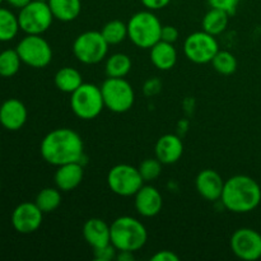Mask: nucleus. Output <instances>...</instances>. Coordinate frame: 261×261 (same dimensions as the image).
Returning <instances> with one entry per match:
<instances>
[{
    "mask_svg": "<svg viewBox=\"0 0 261 261\" xmlns=\"http://www.w3.org/2000/svg\"><path fill=\"white\" fill-rule=\"evenodd\" d=\"M43 160L53 166L82 162L84 158V144L81 135L69 127H59L45 135L40 145Z\"/></svg>",
    "mask_w": 261,
    "mask_h": 261,
    "instance_id": "nucleus-1",
    "label": "nucleus"
},
{
    "mask_svg": "<svg viewBox=\"0 0 261 261\" xmlns=\"http://www.w3.org/2000/svg\"><path fill=\"white\" fill-rule=\"evenodd\" d=\"M221 201L232 213H250L260 205L261 188L250 176L234 175L224 181Z\"/></svg>",
    "mask_w": 261,
    "mask_h": 261,
    "instance_id": "nucleus-2",
    "label": "nucleus"
},
{
    "mask_svg": "<svg viewBox=\"0 0 261 261\" xmlns=\"http://www.w3.org/2000/svg\"><path fill=\"white\" fill-rule=\"evenodd\" d=\"M110 229L111 244L117 251L135 252L147 244V228L139 219L134 217H119L110 224Z\"/></svg>",
    "mask_w": 261,
    "mask_h": 261,
    "instance_id": "nucleus-3",
    "label": "nucleus"
},
{
    "mask_svg": "<svg viewBox=\"0 0 261 261\" xmlns=\"http://www.w3.org/2000/svg\"><path fill=\"white\" fill-rule=\"evenodd\" d=\"M162 23L153 10L135 13L127 22V38L140 48H150L161 41Z\"/></svg>",
    "mask_w": 261,
    "mask_h": 261,
    "instance_id": "nucleus-4",
    "label": "nucleus"
},
{
    "mask_svg": "<svg viewBox=\"0 0 261 261\" xmlns=\"http://www.w3.org/2000/svg\"><path fill=\"white\" fill-rule=\"evenodd\" d=\"M70 107L79 119H96L105 109L101 87L93 83H83L71 93Z\"/></svg>",
    "mask_w": 261,
    "mask_h": 261,
    "instance_id": "nucleus-5",
    "label": "nucleus"
},
{
    "mask_svg": "<svg viewBox=\"0 0 261 261\" xmlns=\"http://www.w3.org/2000/svg\"><path fill=\"white\" fill-rule=\"evenodd\" d=\"M105 107L115 114H124L133 107L135 92L125 78H107L101 86Z\"/></svg>",
    "mask_w": 261,
    "mask_h": 261,
    "instance_id": "nucleus-6",
    "label": "nucleus"
},
{
    "mask_svg": "<svg viewBox=\"0 0 261 261\" xmlns=\"http://www.w3.org/2000/svg\"><path fill=\"white\" fill-rule=\"evenodd\" d=\"M109 43L98 31L81 33L73 42V54L76 60L86 65H94L103 60L109 53Z\"/></svg>",
    "mask_w": 261,
    "mask_h": 261,
    "instance_id": "nucleus-7",
    "label": "nucleus"
},
{
    "mask_svg": "<svg viewBox=\"0 0 261 261\" xmlns=\"http://www.w3.org/2000/svg\"><path fill=\"white\" fill-rule=\"evenodd\" d=\"M54 19L48 3L40 0H32L19 9L18 14L19 28L27 35H42L51 27Z\"/></svg>",
    "mask_w": 261,
    "mask_h": 261,
    "instance_id": "nucleus-8",
    "label": "nucleus"
},
{
    "mask_svg": "<svg viewBox=\"0 0 261 261\" xmlns=\"http://www.w3.org/2000/svg\"><path fill=\"white\" fill-rule=\"evenodd\" d=\"M107 185L110 190L119 196H134L144 185L138 167L120 163L114 166L107 173Z\"/></svg>",
    "mask_w": 261,
    "mask_h": 261,
    "instance_id": "nucleus-9",
    "label": "nucleus"
},
{
    "mask_svg": "<svg viewBox=\"0 0 261 261\" xmlns=\"http://www.w3.org/2000/svg\"><path fill=\"white\" fill-rule=\"evenodd\" d=\"M15 50L22 63L31 68H45L53 60V48L41 35H27L19 41Z\"/></svg>",
    "mask_w": 261,
    "mask_h": 261,
    "instance_id": "nucleus-10",
    "label": "nucleus"
},
{
    "mask_svg": "<svg viewBox=\"0 0 261 261\" xmlns=\"http://www.w3.org/2000/svg\"><path fill=\"white\" fill-rule=\"evenodd\" d=\"M219 51L218 41L216 36L198 31L186 37L184 42V53L190 61L195 64L212 63L216 54Z\"/></svg>",
    "mask_w": 261,
    "mask_h": 261,
    "instance_id": "nucleus-11",
    "label": "nucleus"
},
{
    "mask_svg": "<svg viewBox=\"0 0 261 261\" xmlns=\"http://www.w3.org/2000/svg\"><path fill=\"white\" fill-rule=\"evenodd\" d=\"M232 252L244 261H255L261 257V234L252 228H239L229 240Z\"/></svg>",
    "mask_w": 261,
    "mask_h": 261,
    "instance_id": "nucleus-12",
    "label": "nucleus"
},
{
    "mask_svg": "<svg viewBox=\"0 0 261 261\" xmlns=\"http://www.w3.org/2000/svg\"><path fill=\"white\" fill-rule=\"evenodd\" d=\"M43 221V212L36 205V203L19 204L13 211L12 224L17 232L22 234H30L37 231Z\"/></svg>",
    "mask_w": 261,
    "mask_h": 261,
    "instance_id": "nucleus-13",
    "label": "nucleus"
},
{
    "mask_svg": "<svg viewBox=\"0 0 261 261\" xmlns=\"http://www.w3.org/2000/svg\"><path fill=\"white\" fill-rule=\"evenodd\" d=\"M134 196L135 209L139 216L144 217V218H153L162 211V194L154 186L143 185Z\"/></svg>",
    "mask_w": 261,
    "mask_h": 261,
    "instance_id": "nucleus-14",
    "label": "nucleus"
},
{
    "mask_svg": "<svg viewBox=\"0 0 261 261\" xmlns=\"http://www.w3.org/2000/svg\"><path fill=\"white\" fill-rule=\"evenodd\" d=\"M195 186L201 198L208 201H217L221 200L224 181L217 171L206 168V170L200 171L196 176Z\"/></svg>",
    "mask_w": 261,
    "mask_h": 261,
    "instance_id": "nucleus-15",
    "label": "nucleus"
},
{
    "mask_svg": "<svg viewBox=\"0 0 261 261\" xmlns=\"http://www.w3.org/2000/svg\"><path fill=\"white\" fill-rule=\"evenodd\" d=\"M27 109L17 98H9L0 106V124L10 132L22 129L27 121Z\"/></svg>",
    "mask_w": 261,
    "mask_h": 261,
    "instance_id": "nucleus-16",
    "label": "nucleus"
},
{
    "mask_svg": "<svg viewBox=\"0 0 261 261\" xmlns=\"http://www.w3.org/2000/svg\"><path fill=\"white\" fill-rule=\"evenodd\" d=\"M84 177V170L81 162L65 163V165L58 166L54 181L56 188L60 191H73L82 184Z\"/></svg>",
    "mask_w": 261,
    "mask_h": 261,
    "instance_id": "nucleus-17",
    "label": "nucleus"
},
{
    "mask_svg": "<svg viewBox=\"0 0 261 261\" xmlns=\"http://www.w3.org/2000/svg\"><path fill=\"white\" fill-rule=\"evenodd\" d=\"M184 153L182 140L175 134L162 135L155 143L154 154L160 162L163 165H172L176 163Z\"/></svg>",
    "mask_w": 261,
    "mask_h": 261,
    "instance_id": "nucleus-18",
    "label": "nucleus"
},
{
    "mask_svg": "<svg viewBox=\"0 0 261 261\" xmlns=\"http://www.w3.org/2000/svg\"><path fill=\"white\" fill-rule=\"evenodd\" d=\"M83 237L92 249L111 244V229L101 218H91L84 223Z\"/></svg>",
    "mask_w": 261,
    "mask_h": 261,
    "instance_id": "nucleus-19",
    "label": "nucleus"
},
{
    "mask_svg": "<svg viewBox=\"0 0 261 261\" xmlns=\"http://www.w3.org/2000/svg\"><path fill=\"white\" fill-rule=\"evenodd\" d=\"M150 50V61L158 70H171L177 63V51L173 43L158 41Z\"/></svg>",
    "mask_w": 261,
    "mask_h": 261,
    "instance_id": "nucleus-20",
    "label": "nucleus"
},
{
    "mask_svg": "<svg viewBox=\"0 0 261 261\" xmlns=\"http://www.w3.org/2000/svg\"><path fill=\"white\" fill-rule=\"evenodd\" d=\"M47 3L54 18L60 22H71L82 12L81 0H47Z\"/></svg>",
    "mask_w": 261,
    "mask_h": 261,
    "instance_id": "nucleus-21",
    "label": "nucleus"
},
{
    "mask_svg": "<svg viewBox=\"0 0 261 261\" xmlns=\"http://www.w3.org/2000/svg\"><path fill=\"white\" fill-rule=\"evenodd\" d=\"M54 82L59 91L71 94L83 84V76H82L81 71L76 70L75 68L64 66L56 71Z\"/></svg>",
    "mask_w": 261,
    "mask_h": 261,
    "instance_id": "nucleus-22",
    "label": "nucleus"
},
{
    "mask_svg": "<svg viewBox=\"0 0 261 261\" xmlns=\"http://www.w3.org/2000/svg\"><path fill=\"white\" fill-rule=\"evenodd\" d=\"M228 18L229 14L224 12V10L211 8V10H208L206 14L203 17L201 27H203V31H205V32L211 33L213 36H218L227 30Z\"/></svg>",
    "mask_w": 261,
    "mask_h": 261,
    "instance_id": "nucleus-23",
    "label": "nucleus"
},
{
    "mask_svg": "<svg viewBox=\"0 0 261 261\" xmlns=\"http://www.w3.org/2000/svg\"><path fill=\"white\" fill-rule=\"evenodd\" d=\"M132 59L124 53H116L109 56L105 65L107 76L110 78H125L132 70Z\"/></svg>",
    "mask_w": 261,
    "mask_h": 261,
    "instance_id": "nucleus-24",
    "label": "nucleus"
},
{
    "mask_svg": "<svg viewBox=\"0 0 261 261\" xmlns=\"http://www.w3.org/2000/svg\"><path fill=\"white\" fill-rule=\"evenodd\" d=\"M19 30L18 15L9 9L0 7V42L12 41Z\"/></svg>",
    "mask_w": 261,
    "mask_h": 261,
    "instance_id": "nucleus-25",
    "label": "nucleus"
},
{
    "mask_svg": "<svg viewBox=\"0 0 261 261\" xmlns=\"http://www.w3.org/2000/svg\"><path fill=\"white\" fill-rule=\"evenodd\" d=\"M36 205L43 212V214L56 211L61 204V193L58 188H45L37 194L35 200Z\"/></svg>",
    "mask_w": 261,
    "mask_h": 261,
    "instance_id": "nucleus-26",
    "label": "nucleus"
},
{
    "mask_svg": "<svg viewBox=\"0 0 261 261\" xmlns=\"http://www.w3.org/2000/svg\"><path fill=\"white\" fill-rule=\"evenodd\" d=\"M101 33L109 45H119L127 37V23L119 19L110 20L102 27Z\"/></svg>",
    "mask_w": 261,
    "mask_h": 261,
    "instance_id": "nucleus-27",
    "label": "nucleus"
},
{
    "mask_svg": "<svg viewBox=\"0 0 261 261\" xmlns=\"http://www.w3.org/2000/svg\"><path fill=\"white\" fill-rule=\"evenodd\" d=\"M212 65L217 73L222 75H231L237 70V59L229 51L219 50L212 60Z\"/></svg>",
    "mask_w": 261,
    "mask_h": 261,
    "instance_id": "nucleus-28",
    "label": "nucleus"
},
{
    "mask_svg": "<svg viewBox=\"0 0 261 261\" xmlns=\"http://www.w3.org/2000/svg\"><path fill=\"white\" fill-rule=\"evenodd\" d=\"M20 60L17 50H4L0 53V75L10 78L19 71Z\"/></svg>",
    "mask_w": 261,
    "mask_h": 261,
    "instance_id": "nucleus-29",
    "label": "nucleus"
},
{
    "mask_svg": "<svg viewBox=\"0 0 261 261\" xmlns=\"http://www.w3.org/2000/svg\"><path fill=\"white\" fill-rule=\"evenodd\" d=\"M162 166L163 163L160 162L157 158H147L140 163L138 170L144 182H150L160 177L162 173Z\"/></svg>",
    "mask_w": 261,
    "mask_h": 261,
    "instance_id": "nucleus-30",
    "label": "nucleus"
},
{
    "mask_svg": "<svg viewBox=\"0 0 261 261\" xmlns=\"http://www.w3.org/2000/svg\"><path fill=\"white\" fill-rule=\"evenodd\" d=\"M117 250L112 244L93 249V257L96 261H111L116 260Z\"/></svg>",
    "mask_w": 261,
    "mask_h": 261,
    "instance_id": "nucleus-31",
    "label": "nucleus"
},
{
    "mask_svg": "<svg viewBox=\"0 0 261 261\" xmlns=\"http://www.w3.org/2000/svg\"><path fill=\"white\" fill-rule=\"evenodd\" d=\"M208 4L211 5V8L224 10L229 15H233L239 7L240 0H208Z\"/></svg>",
    "mask_w": 261,
    "mask_h": 261,
    "instance_id": "nucleus-32",
    "label": "nucleus"
},
{
    "mask_svg": "<svg viewBox=\"0 0 261 261\" xmlns=\"http://www.w3.org/2000/svg\"><path fill=\"white\" fill-rule=\"evenodd\" d=\"M178 40V30L173 25H162L161 30V41L175 43Z\"/></svg>",
    "mask_w": 261,
    "mask_h": 261,
    "instance_id": "nucleus-33",
    "label": "nucleus"
},
{
    "mask_svg": "<svg viewBox=\"0 0 261 261\" xmlns=\"http://www.w3.org/2000/svg\"><path fill=\"white\" fill-rule=\"evenodd\" d=\"M178 260H180L178 255H176L173 251H170V250L157 251L152 257H150V261H178Z\"/></svg>",
    "mask_w": 261,
    "mask_h": 261,
    "instance_id": "nucleus-34",
    "label": "nucleus"
},
{
    "mask_svg": "<svg viewBox=\"0 0 261 261\" xmlns=\"http://www.w3.org/2000/svg\"><path fill=\"white\" fill-rule=\"evenodd\" d=\"M161 89H162V83H161L158 79L153 78L149 81L145 82L144 84V93L147 96H154V94L160 93Z\"/></svg>",
    "mask_w": 261,
    "mask_h": 261,
    "instance_id": "nucleus-35",
    "label": "nucleus"
},
{
    "mask_svg": "<svg viewBox=\"0 0 261 261\" xmlns=\"http://www.w3.org/2000/svg\"><path fill=\"white\" fill-rule=\"evenodd\" d=\"M142 4L147 8L148 10H161L167 7L171 3V0H140Z\"/></svg>",
    "mask_w": 261,
    "mask_h": 261,
    "instance_id": "nucleus-36",
    "label": "nucleus"
},
{
    "mask_svg": "<svg viewBox=\"0 0 261 261\" xmlns=\"http://www.w3.org/2000/svg\"><path fill=\"white\" fill-rule=\"evenodd\" d=\"M134 252L132 251H117L116 260L117 261H133L134 260Z\"/></svg>",
    "mask_w": 261,
    "mask_h": 261,
    "instance_id": "nucleus-37",
    "label": "nucleus"
},
{
    "mask_svg": "<svg viewBox=\"0 0 261 261\" xmlns=\"http://www.w3.org/2000/svg\"><path fill=\"white\" fill-rule=\"evenodd\" d=\"M10 7L17 8V9H22L23 7H25L27 4H30L32 0H5Z\"/></svg>",
    "mask_w": 261,
    "mask_h": 261,
    "instance_id": "nucleus-38",
    "label": "nucleus"
},
{
    "mask_svg": "<svg viewBox=\"0 0 261 261\" xmlns=\"http://www.w3.org/2000/svg\"><path fill=\"white\" fill-rule=\"evenodd\" d=\"M40 2H47V0H40Z\"/></svg>",
    "mask_w": 261,
    "mask_h": 261,
    "instance_id": "nucleus-39",
    "label": "nucleus"
},
{
    "mask_svg": "<svg viewBox=\"0 0 261 261\" xmlns=\"http://www.w3.org/2000/svg\"><path fill=\"white\" fill-rule=\"evenodd\" d=\"M3 2H4V0H0V4H2V3H3Z\"/></svg>",
    "mask_w": 261,
    "mask_h": 261,
    "instance_id": "nucleus-40",
    "label": "nucleus"
}]
</instances>
